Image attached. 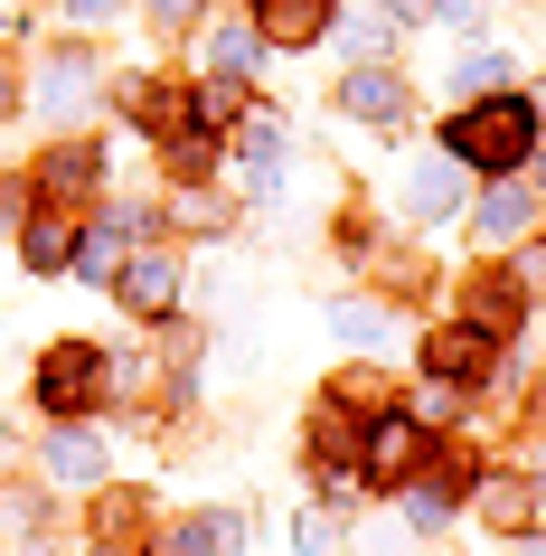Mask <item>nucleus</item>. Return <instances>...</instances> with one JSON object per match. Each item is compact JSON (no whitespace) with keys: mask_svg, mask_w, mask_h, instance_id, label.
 Wrapping results in <instances>:
<instances>
[{"mask_svg":"<svg viewBox=\"0 0 546 556\" xmlns=\"http://www.w3.org/2000/svg\"><path fill=\"white\" fill-rule=\"evenodd\" d=\"M528 151H537V104H518V94H471L443 123V161H461V170H481V179H509Z\"/></svg>","mask_w":546,"mask_h":556,"instance_id":"nucleus-1","label":"nucleus"},{"mask_svg":"<svg viewBox=\"0 0 546 556\" xmlns=\"http://www.w3.org/2000/svg\"><path fill=\"white\" fill-rule=\"evenodd\" d=\"M29 104H38L48 123H58V132H86V123H94V104H104V66H94L86 48H48V58H38Z\"/></svg>","mask_w":546,"mask_h":556,"instance_id":"nucleus-2","label":"nucleus"},{"mask_svg":"<svg viewBox=\"0 0 546 556\" xmlns=\"http://www.w3.org/2000/svg\"><path fill=\"white\" fill-rule=\"evenodd\" d=\"M433 453V425H415V415H377L368 434H358V471H368L377 491H396V481H415Z\"/></svg>","mask_w":546,"mask_h":556,"instance_id":"nucleus-3","label":"nucleus"},{"mask_svg":"<svg viewBox=\"0 0 546 556\" xmlns=\"http://www.w3.org/2000/svg\"><path fill=\"white\" fill-rule=\"evenodd\" d=\"M104 396V350L94 340H58V350L38 358V406L48 415H86Z\"/></svg>","mask_w":546,"mask_h":556,"instance_id":"nucleus-4","label":"nucleus"},{"mask_svg":"<svg viewBox=\"0 0 546 556\" xmlns=\"http://www.w3.org/2000/svg\"><path fill=\"white\" fill-rule=\"evenodd\" d=\"M142 227H151V207H114V217L76 227V264H66V274H76V283H114V274H123V245H132Z\"/></svg>","mask_w":546,"mask_h":556,"instance_id":"nucleus-5","label":"nucleus"},{"mask_svg":"<svg viewBox=\"0 0 546 556\" xmlns=\"http://www.w3.org/2000/svg\"><path fill=\"white\" fill-rule=\"evenodd\" d=\"M114 293H123V312H142V321H170L179 293H189V274H179V255H123Z\"/></svg>","mask_w":546,"mask_h":556,"instance_id":"nucleus-6","label":"nucleus"},{"mask_svg":"<svg viewBox=\"0 0 546 556\" xmlns=\"http://www.w3.org/2000/svg\"><path fill=\"white\" fill-rule=\"evenodd\" d=\"M453 207H461V161H443V151L396 179V217H415V227H443Z\"/></svg>","mask_w":546,"mask_h":556,"instance_id":"nucleus-7","label":"nucleus"},{"mask_svg":"<svg viewBox=\"0 0 546 556\" xmlns=\"http://www.w3.org/2000/svg\"><path fill=\"white\" fill-rule=\"evenodd\" d=\"M264 48H320L330 38V0H255L245 10Z\"/></svg>","mask_w":546,"mask_h":556,"instance_id":"nucleus-8","label":"nucleus"},{"mask_svg":"<svg viewBox=\"0 0 546 556\" xmlns=\"http://www.w3.org/2000/svg\"><path fill=\"white\" fill-rule=\"evenodd\" d=\"M340 104H348L358 123H405V104H415V86H405L396 66H377V58H368V66H348Z\"/></svg>","mask_w":546,"mask_h":556,"instance_id":"nucleus-9","label":"nucleus"},{"mask_svg":"<svg viewBox=\"0 0 546 556\" xmlns=\"http://www.w3.org/2000/svg\"><path fill=\"white\" fill-rule=\"evenodd\" d=\"M170 556H245V509H227V500L189 509V519L170 528Z\"/></svg>","mask_w":546,"mask_h":556,"instance_id":"nucleus-10","label":"nucleus"},{"mask_svg":"<svg viewBox=\"0 0 546 556\" xmlns=\"http://www.w3.org/2000/svg\"><path fill=\"white\" fill-rule=\"evenodd\" d=\"M490 350H499V340L461 321V330H433V340H424V368H433V378H453V387H471V378H490Z\"/></svg>","mask_w":546,"mask_h":556,"instance_id":"nucleus-11","label":"nucleus"},{"mask_svg":"<svg viewBox=\"0 0 546 556\" xmlns=\"http://www.w3.org/2000/svg\"><path fill=\"white\" fill-rule=\"evenodd\" d=\"M471 509H481L490 528H509V538H518V528L537 519V481H518V471H481V481H471Z\"/></svg>","mask_w":546,"mask_h":556,"instance_id":"nucleus-12","label":"nucleus"},{"mask_svg":"<svg viewBox=\"0 0 546 556\" xmlns=\"http://www.w3.org/2000/svg\"><path fill=\"white\" fill-rule=\"evenodd\" d=\"M358 434H368V425H348V396H330V406H312V471H320V481L358 463Z\"/></svg>","mask_w":546,"mask_h":556,"instance_id":"nucleus-13","label":"nucleus"},{"mask_svg":"<svg viewBox=\"0 0 546 556\" xmlns=\"http://www.w3.org/2000/svg\"><path fill=\"white\" fill-rule=\"evenodd\" d=\"M48 471H58V481H104V434H86V425H76V415H58V434H48Z\"/></svg>","mask_w":546,"mask_h":556,"instance_id":"nucleus-14","label":"nucleus"},{"mask_svg":"<svg viewBox=\"0 0 546 556\" xmlns=\"http://www.w3.org/2000/svg\"><path fill=\"white\" fill-rule=\"evenodd\" d=\"M471 227H481V245H509V236H528V227H537V199H528L518 179H499V189H490V199L471 207Z\"/></svg>","mask_w":546,"mask_h":556,"instance_id":"nucleus-15","label":"nucleus"},{"mask_svg":"<svg viewBox=\"0 0 546 556\" xmlns=\"http://www.w3.org/2000/svg\"><path fill=\"white\" fill-rule=\"evenodd\" d=\"M94 179H104V151H94V142H66V151L38 161V189H48V199H86Z\"/></svg>","mask_w":546,"mask_h":556,"instance_id":"nucleus-16","label":"nucleus"},{"mask_svg":"<svg viewBox=\"0 0 546 556\" xmlns=\"http://www.w3.org/2000/svg\"><path fill=\"white\" fill-rule=\"evenodd\" d=\"M461 321L490 330V340H509V321H518V283H509V274H471V293H461Z\"/></svg>","mask_w":546,"mask_h":556,"instance_id":"nucleus-17","label":"nucleus"},{"mask_svg":"<svg viewBox=\"0 0 546 556\" xmlns=\"http://www.w3.org/2000/svg\"><path fill=\"white\" fill-rule=\"evenodd\" d=\"M330 38H340L358 66H368V58H386V38H396V10H386V0H377V10H348V20L330 10Z\"/></svg>","mask_w":546,"mask_h":556,"instance_id":"nucleus-18","label":"nucleus"},{"mask_svg":"<svg viewBox=\"0 0 546 556\" xmlns=\"http://www.w3.org/2000/svg\"><path fill=\"white\" fill-rule=\"evenodd\" d=\"M207 66H217V76H255V66H264V38H255V20H227V29L207 38Z\"/></svg>","mask_w":546,"mask_h":556,"instance_id":"nucleus-19","label":"nucleus"},{"mask_svg":"<svg viewBox=\"0 0 546 556\" xmlns=\"http://www.w3.org/2000/svg\"><path fill=\"white\" fill-rule=\"evenodd\" d=\"M509 86V48H461L453 58V94L471 104V94H499Z\"/></svg>","mask_w":546,"mask_h":556,"instance_id":"nucleus-20","label":"nucleus"},{"mask_svg":"<svg viewBox=\"0 0 546 556\" xmlns=\"http://www.w3.org/2000/svg\"><path fill=\"white\" fill-rule=\"evenodd\" d=\"M20 255H29L38 274H66V264H76V227H66V217H38V227H20Z\"/></svg>","mask_w":546,"mask_h":556,"instance_id":"nucleus-21","label":"nucleus"},{"mask_svg":"<svg viewBox=\"0 0 546 556\" xmlns=\"http://www.w3.org/2000/svg\"><path fill=\"white\" fill-rule=\"evenodd\" d=\"M132 528H142V491H104L94 481V547H123Z\"/></svg>","mask_w":546,"mask_h":556,"instance_id":"nucleus-22","label":"nucleus"},{"mask_svg":"<svg viewBox=\"0 0 546 556\" xmlns=\"http://www.w3.org/2000/svg\"><path fill=\"white\" fill-rule=\"evenodd\" d=\"M396 509H405V528H453V491H443V481H424V471H415V481H396Z\"/></svg>","mask_w":546,"mask_h":556,"instance_id":"nucleus-23","label":"nucleus"},{"mask_svg":"<svg viewBox=\"0 0 546 556\" xmlns=\"http://www.w3.org/2000/svg\"><path fill=\"white\" fill-rule=\"evenodd\" d=\"M170 227H189V236H227V199H207V189H179V179H170Z\"/></svg>","mask_w":546,"mask_h":556,"instance_id":"nucleus-24","label":"nucleus"},{"mask_svg":"<svg viewBox=\"0 0 546 556\" xmlns=\"http://www.w3.org/2000/svg\"><path fill=\"white\" fill-rule=\"evenodd\" d=\"M236 151H245V161H283V114L245 104V114H236Z\"/></svg>","mask_w":546,"mask_h":556,"instance_id":"nucleus-25","label":"nucleus"},{"mask_svg":"<svg viewBox=\"0 0 546 556\" xmlns=\"http://www.w3.org/2000/svg\"><path fill=\"white\" fill-rule=\"evenodd\" d=\"M330 330L358 340V350H386V312H377V302H330Z\"/></svg>","mask_w":546,"mask_h":556,"instance_id":"nucleus-26","label":"nucleus"},{"mask_svg":"<svg viewBox=\"0 0 546 556\" xmlns=\"http://www.w3.org/2000/svg\"><path fill=\"white\" fill-rule=\"evenodd\" d=\"M189 114H199V123H236V114H245V94H236V76L199 86V94H189Z\"/></svg>","mask_w":546,"mask_h":556,"instance_id":"nucleus-27","label":"nucleus"},{"mask_svg":"<svg viewBox=\"0 0 546 556\" xmlns=\"http://www.w3.org/2000/svg\"><path fill=\"white\" fill-rule=\"evenodd\" d=\"M292 547H302V556H330V547H340V519H330V509H302Z\"/></svg>","mask_w":546,"mask_h":556,"instance_id":"nucleus-28","label":"nucleus"},{"mask_svg":"<svg viewBox=\"0 0 546 556\" xmlns=\"http://www.w3.org/2000/svg\"><path fill=\"white\" fill-rule=\"evenodd\" d=\"M405 415H415V425H433V415H461V387H453V378L415 387V406H405Z\"/></svg>","mask_w":546,"mask_h":556,"instance_id":"nucleus-29","label":"nucleus"},{"mask_svg":"<svg viewBox=\"0 0 546 556\" xmlns=\"http://www.w3.org/2000/svg\"><path fill=\"white\" fill-rule=\"evenodd\" d=\"M142 10H151V29L170 38V29H199V10H207V0H142Z\"/></svg>","mask_w":546,"mask_h":556,"instance_id":"nucleus-30","label":"nucleus"},{"mask_svg":"<svg viewBox=\"0 0 546 556\" xmlns=\"http://www.w3.org/2000/svg\"><path fill=\"white\" fill-rule=\"evenodd\" d=\"M509 283H518V293H546V245H518V264H509Z\"/></svg>","mask_w":546,"mask_h":556,"instance_id":"nucleus-31","label":"nucleus"},{"mask_svg":"<svg viewBox=\"0 0 546 556\" xmlns=\"http://www.w3.org/2000/svg\"><path fill=\"white\" fill-rule=\"evenodd\" d=\"M207 161H217V151H207V142H170V179H199Z\"/></svg>","mask_w":546,"mask_h":556,"instance_id":"nucleus-32","label":"nucleus"},{"mask_svg":"<svg viewBox=\"0 0 546 556\" xmlns=\"http://www.w3.org/2000/svg\"><path fill=\"white\" fill-rule=\"evenodd\" d=\"M123 0H66V20H76V29H94V20H114Z\"/></svg>","mask_w":546,"mask_h":556,"instance_id":"nucleus-33","label":"nucleus"},{"mask_svg":"<svg viewBox=\"0 0 546 556\" xmlns=\"http://www.w3.org/2000/svg\"><path fill=\"white\" fill-rule=\"evenodd\" d=\"M433 10H443L453 29H481V0H433Z\"/></svg>","mask_w":546,"mask_h":556,"instance_id":"nucleus-34","label":"nucleus"},{"mask_svg":"<svg viewBox=\"0 0 546 556\" xmlns=\"http://www.w3.org/2000/svg\"><path fill=\"white\" fill-rule=\"evenodd\" d=\"M10 104H20V86H10V58H0V114H10Z\"/></svg>","mask_w":546,"mask_h":556,"instance_id":"nucleus-35","label":"nucleus"},{"mask_svg":"<svg viewBox=\"0 0 546 556\" xmlns=\"http://www.w3.org/2000/svg\"><path fill=\"white\" fill-rule=\"evenodd\" d=\"M518 556H546V538H528V547H518Z\"/></svg>","mask_w":546,"mask_h":556,"instance_id":"nucleus-36","label":"nucleus"},{"mask_svg":"<svg viewBox=\"0 0 546 556\" xmlns=\"http://www.w3.org/2000/svg\"><path fill=\"white\" fill-rule=\"evenodd\" d=\"M537 509H546V471H537Z\"/></svg>","mask_w":546,"mask_h":556,"instance_id":"nucleus-37","label":"nucleus"},{"mask_svg":"<svg viewBox=\"0 0 546 556\" xmlns=\"http://www.w3.org/2000/svg\"><path fill=\"white\" fill-rule=\"evenodd\" d=\"M20 556H48V547H20Z\"/></svg>","mask_w":546,"mask_h":556,"instance_id":"nucleus-38","label":"nucleus"},{"mask_svg":"<svg viewBox=\"0 0 546 556\" xmlns=\"http://www.w3.org/2000/svg\"><path fill=\"white\" fill-rule=\"evenodd\" d=\"M537 114H546V94H537Z\"/></svg>","mask_w":546,"mask_h":556,"instance_id":"nucleus-39","label":"nucleus"}]
</instances>
